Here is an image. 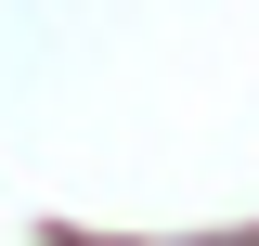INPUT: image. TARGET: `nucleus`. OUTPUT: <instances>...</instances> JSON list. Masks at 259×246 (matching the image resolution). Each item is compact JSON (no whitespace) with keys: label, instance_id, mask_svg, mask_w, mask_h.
<instances>
[{"label":"nucleus","instance_id":"obj_1","mask_svg":"<svg viewBox=\"0 0 259 246\" xmlns=\"http://www.w3.org/2000/svg\"><path fill=\"white\" fill-rule=\"evenodd\" d=\"M221 246H246V233H221Z\"/></svg>","mask_w":259,"mask_h":246}]
</instances>
